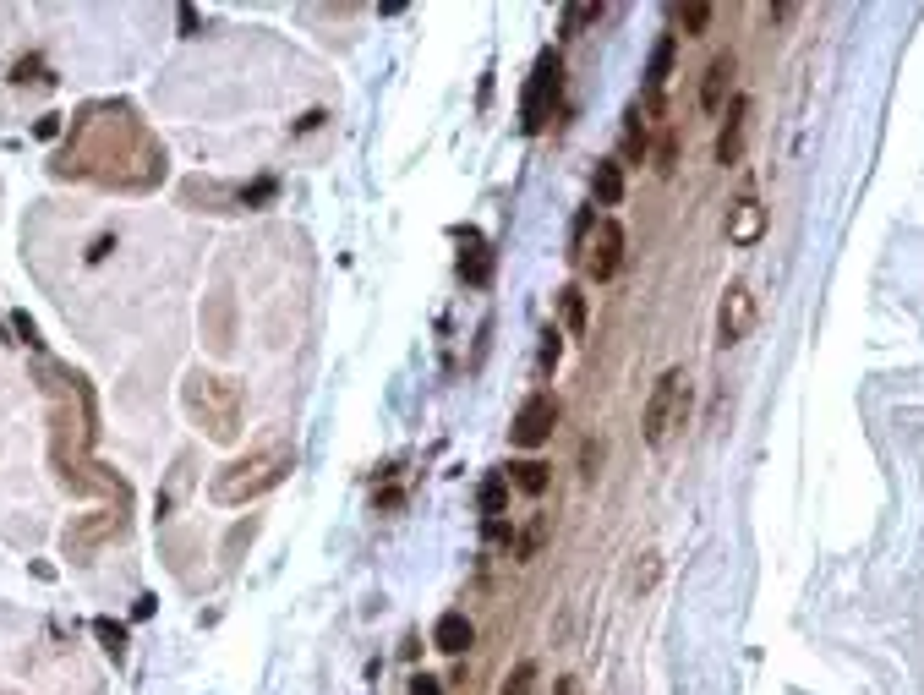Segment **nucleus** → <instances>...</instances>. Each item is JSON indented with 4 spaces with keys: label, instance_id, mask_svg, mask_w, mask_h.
<instances>
[{
    "label": "nucleus",
    "instance_id": "obj_1",
    "mask_svg": "<svg viewBox=\"0 0 924 695\" xmlns=\"http://www.w3.org/2000/svg\"><path fill=\"white\" fill-rule=\"evenodd\" d=\"M689 422V373L684 367H668V373L657 378V389H651L646 400V444L651 449H668L678 438V427Z\"/></svg>",
    "mask_w": 924,
    "mask_h": 695
},
{
    "label": "nucleus",
    "instance_id": "obj_2",
    "mask_svg": "<svg viewBox=\"0 0 924 695\" xmlns=\"http://www.w3.org/2000/svg\"><path fill=\"white\" fill-rule=\"evenodd\" d=\"M575 258H580V269L591 274L596 285H607L618 269H624V225L618 219H596L586 214L580 219V230H575Z\"/></svg>",
    "mask_w": 924,
    "mask_h": 695
},
{
    "label": "nucleus",
    "instance_id": "obj_3",
    "mask_svg": "<svg viewBox=\"0 0 924 695\" xmlns=\"http://www.w3.org/2000/svg\"><path fill=\"white\" fill-rule=\"evenodd\" d=\"M290 471V455L285 449H268V455H252V460H241V466H230L225 477L214 482V498H225V504H241V498H257V493H268L279 477Z\"/></svg>",
    "mask_w": 924,
    "mask_h": 695
},
{
    "label": "nucleus",
    "instance_id": "obj_4",
    "mask_svg": "<svg viewBox=\"0 0 924 695\" xmlns=\"http://www.w3.org/2000/svg\"><path fill=\"white\" fill-rule=\"evenodd\" d=\"M558 88H564V61H558V55L547 50L542 61H536L531 83H525V99H520V121H525V132H542V126L553 121Z\"/></svg>",
    "mask_w": 924,
    "mask_h": 695
},
{
    "label": "nucleus",
    "instance_id": "obj_5",
    "mask_svg": "<svg viewBox=\"0 0 924 695\" xmlns=\"http://www.w3.org/2000/svg\"><path fill=\"white\" fill-rule=\"evenodd\" d=\"M553 427H558V400L553 395H531L514 411V427H509V438L520 449H542L547 438H553Z\"/></svg>",
    "mask_w": 924,
    "mask_h": 695
},
{
    "label": "nucleus",
    "instance_id": "obj_6",
    "mask_svg": "<svg viewBox=\"0 0 924 695\" xmlns=\"http://www.w3.org/2000/svg\"><path fill=\"white\" fill-rule=\"evenodd\" d=\"M750 329H755V291L744 280H733L717 307V345H739Z\"/></svg>",
    "mask_w": 924,
    "mask_h": 695
},
{
    "label": "nucleus",
    "instance_id": "obj_7",
    "mask_svg": "<svg viewBox=\"0 0 924 695\" xmlns=\"http://www.w3.org/2000/svg\"><path fill=\"white\" fill-rule=\"evenodd\" d=\"M760 230H766V208H760L755 192H744V198L728 208V241L733 247H755Z\"/></svg>",
    "mask_w": 924,
    "mask_h": 695
},
{
    "label": "nucleus",
    "instance_id": "obj_8",
    "mask_svg": "<svg viewBox=\"0 0 924 695\" xmlns=\"http://www.w3.org/2000/svg\"><path fill=\"white\" fill-rule=\"evenodd\" d=\"M744 132H750V99H733L728 126L717 132V165H739L744 159Z\"/></svg>",
    "mask_w": 924,
    "mask_h": 695
},
{
    "label": "nucleus",
    "instance_id": "obj_9",
    "mask_svg": "<svg viewBox=\"0 0 924 695\" xmlns=\"http://www.w3.org/2000/svg\"><path fill=\"white\" fill-rule=\"evenodd\" d=\"M673 55H678V39H673V33H662L657 50H651V61H646V99H640L646 110H662V88H668Z\"/></svg>",
    "mask_w": 924,
    "mask_h": 695
},
{
    "label": "nucleus",
    "instance_id": "obj_10",
    "mask_svg": "<svg viewBox=\"0 0 924 695\" xmlns=\"http://www.w3.org/2000/svg\"><path fill=\"white\" fill-rule=\"evenodd\" d=\"M733 77H739V61H733V55H717V61L706 66V83H700V110L717 115L733 94Z\"/></svg>",
    "mask_w": 924,
    "mask_h": 695
},
{
    "label": "nucleus",
    "instance_id": "obj_11",
    "mask_svg": "<svg viewBox=\"0 0 924 695\" xmlns=\"http://www.w3.org/2000/svg\"><path fill=\"white\" fill-rule=\"evenodd\" d=\"M471 641H476V624L465 613H438V624H432V646L438 652L460 657V652H471Z\"/></svg>",
    "mask_w": 924,
    "mask_h": 695
},
{
    "label": "nucleus",
    "instance_id": "obj_12",
    "mask_svg": "<svg viewBox=\"0 0 924 695\" xmlns=\"http://www.w3.org/2000/svg\"><path fill=\"white\" fill-rule=\"evenodd\" d=\"M591 192H596V203H602V208L624 203V165H618V159H596V170H591Z\"/></svg>",
    "mask_w": 924,
    "mask_h": 695
},
{
    "label": "nucleus",
    "instance_id": "obj_13",
    "mask_svg": "<svg viewBox=\"0 0 924 695\" xmlns=\"http://www.w3.org/2000/svg\"><path fill=\"white\" fill-rule=\"evenodd\" d=\"M465 247H471V252H460V280L465 285H487V280H493V252H487V241L465 236Z\"/></svg>",
    "mask_w": 924,
    "mask_h": 695
},
{
    "label": "nucleus",
    "instance_id": "obj_14",
    "mask_svg": "<svg viewBox=\"0 0 924 695\" xmlns=\"http://www.w3.org/2000/svg\"><path fill=\"white\" fill-rule=\"evenodd\" d=\"M504 477H509V488H520L525 498H542V493H547V482H553V477H547V466H542V460H514V466L504 471Z\"/></svg>",
    "mask_w": 924,
    "mask_h": 695
},
{
    "label": "nucleus",
    "instance_id": "obj_15",
    "mask_svg": "<svg viewBox=\"0 0 924 695\" xmlns=\"http://www.w3.org/2000/svg\"><path fill=\"white\" fill-rule=\"evenodd\" d=\"M558 318H564L569 334H586V291H580V285H564V291H558Z\"/></svg>",
    "mask_w": 924,
    "mask_h": 695
},
{
    "label": "nucleus",
    "instance_id": "obj_16",
    "mask_svg": "<svg viewBox=\"0 0 924 695\" xmlns=\"http://www.w3.org/2000/svg\"><path fill=\"white\" fill-rule=\"evenodd\" d=\"M504 504H509V477H504V471H493V477L482 482V515L504 520Z\"/></svg>",
    "mask_w": 924,
    "mask_h": 695
},
{
    "label": "nucleus",
    "instance_id": "obj_17",
    "mask_svg": "<svg viewBox=\"0 0 924 695\" xmlns=\"http://www.w3.org/2000/svg\"><path fill=\"white\" fill-rule=\"evenodd\" d=\"M498 695H536V663L531 657H520V663L509 668V679H504V690Z\"/></svg>",
    "mask_w": 924,
    "mask_h": 695
},
{
    "label": "nucleus",
    "instance_id": "obj_18",
    "mask_svg": "<svg viewBox=\"0 0 924 695\" xmlns=\"http://www.w3.org/2000/svg\"><path fill=\"white\" fill-rule=\"evenodd\" d=\"M678 28H684V33H706V28H711V6H706V0H689V6H678Z\"/></svg>",
    "mask_w": 924,
    "mask_h": 695
},
{
    "label": "nucleus",
    "instance_id": "obj_19",
    "mask_svg": "<svg viewBox=\"0 0 924 695\" xmlns=\"http://www.w3.org/2000/svg\"><path fill=\"white\" fill-rule=\"evenodd\" d=\"M596 17H602V6H596V0H575V6H564V33H580Z\"/></svg>",
    "mask_w": 924,
    "mask_h": 695
},
{
    "label": "nucleus",
    "instance_id": "obj_20",
    "mask_svg": "<svg viewBox=\"0 0 924 695\" xmlns=\"http://www.w3.org/2000/svg\"><path fill=\"white\" fill-rule=\"evenodd\" d=\"M547 531H553V520H547V515H536L531 526H525V537H520V559H536V548L547 542Z\"/></svg>",
    "mask_w": 924,
    "mask_h": 695
},
{
    "label": "nucleus",
    "instance_id": "obj_21",
    "mask_svg": "<svg viewBox=\"0 0 924 695\" xmlns=\"http://www.w3.org/2000/svg\"><path fill=\"white\" fill-rule=\"evenodd\" d=\"M93 635L104 641V652H110V657H121V652H126V630H121L115 619H93Z\"/></svg>",
    "mask_w": 924,
    "mask_h": 695
},
{
    "label": "nucleus",
    "instance_id": "obj_22",
    "mask_svg": "<svg viewBox=\"0 0 924 695\" xmlns=\"http://www.w3.org/2000/svg\"><path fill=\"white\" fill-rule=\"evenodd\" d=\"M558 351H564V340H558V329L542 334V367H558Z\"/></svg>",
    "mask_w": 924,
    "mask_h": 695
},
{
    "label": "nucleus",
    "instance_id": "obj_23",
    "mask_svg": "<svg viewBox=\"0 0 924 695\" xmlns=\"http://www.w3.org/2000/svg\"><path fill=\"white\" fill-rule=\"evenodd\" d=\"M268 198H274V181H257V187H247V192H241V203H247V208L268 203Z\"/></svg>",
    "mask_w": 924,
    "mask_h": 695
},
{
    "label": "nucleus",
    "instance_id": "obj_24",
    "mask_svg": "<svg viewBox=\"0 0 924 695\" xmlns=\"http://www.w3.org/2000/svg\"><path fill=\"white\" fill-rule=\"evenodd\" d=\"M17 334H22L28 345H39V329H33V318H28V312H17Z\"/></svg>",
    "mask_w": 924,
    "mask_h": 695
},
{
    "label": "nucleus",
    "instance_id": "obj_25",
    "mask_svg": "<svg viewBox=\"0 0 924 695\" xmlns=\"http://www.w3.org/2000/svg\"><path fill=\"white\" fill-rule=\"evenodd\" d=\"M411 695H438V679H427V674L411 679Z\"/></svg>",
    "mask_w": 924,
    "mask_h": 695
},
{
    "label": "nucleus",
    "instance_id": "obj_26",
    "mask_svg": "<svg viewBox=\"0 0 924 695\" xmlns=\"http://www.w3.org/2000/svg\"><path fill=\"white\" fill-rule=\"evenodd\" d=\"M596 460H602V444H586V477H596Z\"/></svg>",
    "mask_w": 924,
    "mask_h": 695
},
{
    "label": "nucleus",
    "instance_id": "obj_27",
    "mask_svg": "<svg viewBox=\"0 0 924 695\" xmlns=\"http://www.w3.org/2000/svg\"><path fill=\"white\" fill-rule=\"evenodd\" d=\"M553 695H580V685H575V679H558V685H553Z\"/></svg>",
    "mask_w": 924,
    "mask_h": 695
}]
</instances>
